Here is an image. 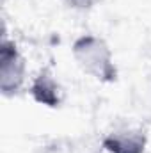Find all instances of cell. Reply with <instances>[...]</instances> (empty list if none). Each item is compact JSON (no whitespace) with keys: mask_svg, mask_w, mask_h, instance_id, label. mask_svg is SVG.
<instances>
[{"mask_svg":"<svg viewBox=\"0 0 151 153\" xmlns=\"http://www.w3.org/2000/svg\"><path fill=\"white\" fill-rule=\"evenodd\" d=\"M71 55L76 66L91 78L101 84H114L119 76L110 45L96 34H82L71 45Z\"/></svg>","mask_w":151,"mask_h":153,"instance_id":"cell-1","label":"cell"},{"mask_svg":"<svg viewBox=\"0 0 151 153\" xmlns=\"http://www.w3.org/2000/svg\"><path fill=\"white\" fill-rule=\"evenodd\" d=\"M27 82V61L18 45L7 38L5 30L0 41V91L5 98L20 94Z\"/></svg>","mask_w":151,"mask_h":153,"instance_id":"cell-2","label":"cell"},{"mask_svg":"<svg viewBox=\"0 0 151 153\" xmlns=\"http://www.w3.org/2000/svg\"><path fill=\"white\" fill-rule=\"evenodd\" d=\"M101 146L107 153H146L148 150V134L142 128L121 126L109 132Z\"/></svg>","mask_w":151,"mask_h":153,"instance_id":"cell-3","label":"cell"},{"mask_svg":"<svg viewBox=\"0 0 151 153\" xmlns=\"http://www.w3.org/2000/svg\"><path fill=\"white\" fill-rule=\"evenodd\" d=\"M29 94L36 103L48 109H59L64 103V87L50 68L39 70V73L30 80Z\"/></svg>","mask_w":151,"mask_h":153,"instance_id":"cell-4","label":"cell"},{"mask_svg":"<svg viewBox=\"0 0 151 153\" xmlns=\"http://www.w3.org/2000/svg\"><path fill=\"white\" fill-rule=\"evenodd\" d=\"M100 2H101V0H64V4H66L70 9H73V11H80V13L94 9Z\"/></svg>","mask_w":151,"mask_h":153,"instance_id":"cell-5","label":"cell"}]
</instances>
